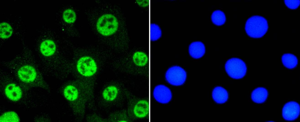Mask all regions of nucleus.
Instances as JSON below:
<instances>
[{
  "instance_id": "1",
  "label": "nucleus",
  "mask_w": 300,
  "mask_h": 122,
  "mask_svg": "<svg viewBox=\"0 0 300 122\" xmlns=\"http://www.w3.org/2000/svg\"><path fill=\"white\" fill-rule=\"evenodd\" d=\"M267 21L264 17L258 15L252 16L246 20L245 29L247 35L254 38L262 37L268 29Z\"/></svg>"
},
{
  "instance_id": "2",
  "label": "nucleus",
  "mask_w": 300,
  "mask_h": 122,
  "mask_svg": "<svg viewBox=\"0 0 300 122\" xmlns=\"http://www.w3.org/2000/svg\"><path fill=\"white\" fill-rule=\"evenodd\" d=\"M119 24L117 18L109 13L103 14L98 19L96 29L101 35L105 37L114 34L117 30Z\"/></svg>"
},
{
  "instance_id": "3",
  "label": "nucleus",
  "mask_w": 300,
  "mask_h": 122,
  "mask_svg": "<svg viewBox=\"0 0 300 122\" xmlns=\"http://www.w3.org/2000/svg\"><path fill=\"white\" fill-rule=\"evenodd\" d=\"M187 74L185 71L180 66L174 65L168 67L164 75L165 81L168 84L173 86H179L185 82Z\"/></svg>"
},
{
  "instance_id": "4",
  "label": "nucleus",
  "mask_w": 300,
  "mask_h": 122,
  "mask_svg": "<svg viewBox=\"0 0 300 122\" xmlns=\"http://www.w3.org/2000/svg\"><path fill=\"white\" fill-rule=\"evenodd\" d=\"M226 71L231 78L238 79L243 78L247 71L246 65L241 59L232 58L228 59L225 65Z\"/></svg>"
},
{
  "instance_id": "5",
  "label": "nucleus",
  "mask_w": 300,
  "mask_h": 122,
  "mask_svg": "<svg viewBox=\"0 0 300 122\" xmlns=\"http://www.w3.org/2000/svg\"><path fill=\"white\" fill-rule=\"evenodd\" d=\"M76 69L82 76L90 77L96 72L97 66L96 62L92 57L88 56L81 57L76 64Z\"/></svg>"
},
{
  "instance_id": "6",
  "label": "nucleus",
  "mask_w": 300,
  "mask_h": 122,
  "mask_svg": "<svg viewBox=\"0 0 300 122\" xmlns=\"http://www.w3.org/2000/svg\"><path fill=\"white\" fill-rule=\"evenodd\" d=\"M152 95L154 100L156 102L162 104H169L173 98V94L171 89L167 85L162 84H157L154 87Z\"/></svg>"
},
{
  "instance_id": "7",
  "label": "nucleus",
  "mask_w": 300,
  "mask_h": 122,
  "mask_svg": "<svg viewBox=\"0 0 300 122\" xmlns=\"http://www.w3.org/2000/svg\"><path fill=\"white\" fill-rule=\"evenodd\" d=\"M17 74L19 79L26 83L34 82L37 77V72L35 68L28 65L21 67L18 70Z\"/></svg>"
},
{
  "instance_id": "8",
  "label": "nucleus",
  "mask_w": 300,
  "mask_h": 122,
  "mask_svg": "<svg viewBox=\"0 0 300 122\" xmlns=\"http://www.w3.org/2000/svg\"><path fill=\"white\" fill-rule=\"evenodd\" d=\"M300 114L299 104L295 101H290L286 103L282 109V116L288 121H294L299 117Z\"/></svg>"
},
{
  "instance_id": "9",
  "label": "nucleus",
  "mask_w": 300,
  "mask_h": 122,
  "mask_svg": "<svg viewBox=\"0 0 300 122\" xmlns=\"http://www.w3.org/2000/svg\"><path fill=\"white\" fill-rule=\"evenodd\" d=\"M150 104L146 99H142L138 100L134 104L133 113L137 118L143 119L146 118L150 112Z\"/></svg>"
},
{
  "instance_id": "10",
  "label": "nucleus",
  "mask_w": 300,
  "mask_h": 122,
  "mask_svg": "<svg viewBox=\"0 0 300 122\" xmlns=\"http://www.w3.org/2000/svg\"><path fill=\"white\" fill-rule=\"evenodd\" d=\"M4 92L6 97L13 102H17L22 98L23 92L21 87L14 83L8 84L5 87Z\"/></svg>"
},
{
  "instance_id": "11",
  "label": "nucleus",
  "mask_w": 300,
  "mask_h": 122,
  "mask_svg": "<svg viewBox=\"0 0 300 122\" xmlns=\"http://www.w3.org/2000/svg\"><path fill=\"white\" fill-rule=\"evenodd\" d=\"M206 51L204 44L200 41L193 42L190 44L188 51L191 57L195 59L202 57Z\"/></svg>"
},
{
  "instance_id": "12",
  "label": "nucleus",
  "mask_w": 300,
  "mask_h": 122,
  "mask_svg": "<svg viewBox=\"0 0 300 122\" xmlns=\"http://www.w3.org/2000/svg\"><path fill=\"white\" fill-rule=\"evenodd\" d=\"M39 49L40 53L43 56L50 57L55 54L57 47L55 42L53 40L47 39L41 42Z\"/></svg>"
},
{
  "instance_id": "13",
  "label": "nucleus",
  "mask_w": 300,
  "mask_h": 122,
  "mask_svg": "<svg viewBox=\"0 0 300 122\" xmlns=\"http://www.w3.org/2000/svg\"><path fill=\"white\" fill-rule=\"evenodd\" d=\"M133 63L136 66L144 67L147 65L149 61V56L145 52L141 50L134 51L132 55Z\"/></svg>"
},
{
  "instance_id": "14",
  "label": "nucleus",
  "mask_w": 300,
  "mask_h": 122,
  "mask_svg": "<svg viewBox=\"0 0 300 122\" xmlns=\"http://www.w3.org/2000/svg\"><path fill=\"white\" fill-rule=\"evenodd\" d=\"M212 96L214 100L216 103L220 104L225 103L229 97L227 90L221 86H217L213 89Z\"/></svg>"
},
{
  "instance_id": "15",
  "label": "nucleus",
  "mask_w": 300,
  "mask_h": 122,
  "mask_svg": "<svg viewBox=\"0 0 300 122\" xmlns=\"http://www.w3.org/2000/svg\"><path fill=\"white\" fill-rule=\"evenodd\" d=\"M268 95V92L266 88L259 87L252 91L251 95V99L255 103L261 104L266 100Z\"/></svg>"
},
{
  "instance_id": "16",
  "label": "nucleus",
  "mask_w": 300,
  "mask_h": 122,
  "mask_svg": "<svg viewBox=\"0 0 300 122\" xmlns=\"http://www.w3.org/2000/svg\"><path fill=\"white\" fill-rule=\"evenodd\" d=\"M149 39L152 42H155L160 39L163 35V31L158 23L152 22L149 25Z\"/></svg>"
},
{
  "instance_id": "17",
  "label": "nucleus",
  "mask_w": 300,
  "mask_h": 122,
  "mask_svg": "<svg viewBox=\"0 0 300 122\" xmlns=\"http://www.w3.org/2000/svg\"><path fill=\"white\" fill-rule=\"evenodd\" d=\"M282 61L284 66L289 69L295 68L298 63V60L296 56L290 53L283 54L282 56Z\"/></svg>"
},
{
  "instance_id": "18",
  "label": "nucleus",
  "mask_w": 300,
  "mask_h": 122,
  "mask_svg": "<svg viewBox=\"0 0 300 122\" xmlns=\"http://www.w3.org/2000/svg\"><path fill=\"white\" fill-rule=\"evenodd\" d=\"M118 89L114 85H110L106 87L103 90L102 96L103 99L108 101L115 99L118 94Z\"/></svg>"
},
{
  "instance_id": "19",
  "label": "nucleus",
  "mask_w": 300,
  "mask_h": 122,
  "mask_svg": "<svg viewBox=\"0 0 300 122\" xmlns=\"http://www.w3.org/2000/svg\"><path fill=\"white\" fill-rule=\"evenodd\" d=\"M63 94L65 98L70 101H74L77 99L79 92L77 88L71 85L67 86L63 90Z\"/></svg>"
},
{
  "instance_id": "20",
  "label": "nucleus",
  "mask_w": 300,
  "mask_h": 122,
  "mask_svg": "<svg viewBox=\"0 0 300 122\" xmlns=\"http://www.w3.org/2000/svg\"><path fill=\"white\" fill-rule=\"evenodd\" d=\"M211 19L212 22L217 26L223 25L226 21V17L222 11L217 10L214 11L212 14Z\"/></svg>"
},
{
  "instance_id": "21",
  "label": "nucleus",
  "mask_w": 300,
  "mask_h": 122,
  "mask_svg": "<svg viewBox=\"0 0 300 122\" xmlns=\"http://www.w3.org/2000/svg\"><path fill=\"white\" fill-rule=\"evenodd\" d=\"M0 36L1 39H7L12 35L13 30L11 26L9 23L3 22L0 25Z\"/></svg>"
},
{
  "instance_id": "22",
  "label": "nucleus",
  "mask_w": 300,
  "mask_h": 122,
  "mask_svg": "<svg viewBox=\"0 0 300 122\" xmlns=\"http://www.w3.org/2000/svg\"><path fill=\"white\" fill-rule=\"evenodd\" d=\"M20 118L18 114L13 111H8L5 112L1 116L0 121L2 122H18Z\"/></svg>"
},
{
  "instance_id": "23",
  "label": "nucleus",
  "mask_w": 300,
  "mask_h": 122,
  "mask_svg": "<svg viewBox=\"0 0 300 122\" xmlns=\"http://www.w3.org/2000/svg\"><path fill=\"white\" fill-rule=\"evenodd\" d=\"M64 21L68 24L74 23L76 19V15L75 11L71 8H67L62 13Z\"/></svg>"
},
{
  "instance_id": "24",
  "label": "nucleus",
  "mask_w": 300,
  "mask_h": 122,
  "mask_svg": "<svg viewBox=\"0 0 300 122\" xmlns=\"http://www.w3.org/2000/svg\"><path fill=\"white\" fill-rule=\"evenodd\" d=\"M285 5L289 8L292 9L297 8L299 6L300 0H284Z\"/></svg>"
},
{
  "instance_id": "25",
  "label": "nucleus",
  "mask_w": 300,
  "mask_h": 122,
  "mask_svg": "<svg viewBox=\"0 0 300 122\" xmlns=\"http://www.w3.org/2000/svg\"><path fill=\"white\" fill-rule=\"evenodd\" d=\"M135 3L138 6L144 8L147 7L150 4L149 1L148 0H136Z\"/></svg>"
}]
</instances>
